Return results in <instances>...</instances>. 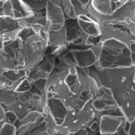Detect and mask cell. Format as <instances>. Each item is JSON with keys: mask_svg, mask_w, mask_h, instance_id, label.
<instances>
[{"mask_svg": "<svg viewBox=\"0 0 135 135\" xmlns=\"http://www.w3.org/2000/svg\"><path fill=\"white\" fill-rule=\"evenodd\" d=\"M94 49L97 54V61L94 68L98 71L134 66L130 46L119 41L110 39L99 41Z\"/></svg>", "mask_w": 135, "mask_h": 135, "instance_id": "6da1fadb", "label": "cell"}, {"mask_svg": "<svg viewBox=\"0 0 135 135\" xmlns=\"http://www.w3.org/2000/svg\"><path fill=\"white\" fill-rule=\"evenodd\" d=\"M20 30L0 36V74L7 70H25L23 42L19 36Z\"/></svg>", "mask_w": 135, "mask_h": 135, "instance_id": "7a4b0ae2", "label": "cell"}, {"mask_svg": "<svg viewBox=\"0 0 135 135\" xmlns=\"http://www.w3.org/2000/svg\"><path fill=\"white\" fill-rule=\"evenodd\" d=\"M20 39L23 42L25 69L31 73L47 53L48 41L36 33L34 30L29 36Z\"/></svg>", "mask_w": 135, "mask_h": 135, "instance_id": "3957f363", "label": "cell"}, {"mask_svg": "<svg viewBox=\"0 0 135 135\" xmlns=\"http://www.w3.org/2000/svg\"><path fill=\"white\" fill-rule=\"evenodd\" d=\"M100 25L101 30L100 41L113 39L119 41L128 46H131L135 41V37L132 34L133 26L128 24L109 18L102 21Z\"/></svg>", "mask_w": 135, "mask_h": 135, "instance_id": "277c9868", "label": "cell"}, {"mask_svg": "<svg viewBox=\"0 0 135 135\" xmlns=\"http://www.w3.org/2000/svg\"><path fill=\"white\" fill-rule=\"evenodd\" d=\"M100 114L96 112L92 107L90 102L79 111H68L62 127L69 131V133H73L82 128H87L93 121L100 118Z\"/></svg>", "mask_w": 135, "mask_h": 135, "instance_id": "5b68a950", "label": "cell"}, {"mask_svg": "<svg viewBox=\"0 0 135 135\" xmlns=\"http://www.w3.org/2000/svg\"><path fill=\"white\" fill-rule=\"evenodd\" d=\"M127 1H102V0H92L89 8V16L95 20L99 25L105 20L109 19L112 15L117 11Z\"/></svg>", "mask_w": 135, "mask_h": 135, "instance_id": "8992f818", "label": "cell"}, {"mask_svg": "<svg viewBox=\"0 0 135 135\" xmlns=\"http://www.w3.org/2000/svg\"><path fill=\"white\" fill-rule=\"evenodd\" d=\"M91 105L95 111L100 115L108 113L116 114L115 112H117L118 115L122 114L112 91L104 86H100L98 95L91 101Z\"/></svg>", "mask_w": 135, "mask_h": 135, "instance_id": "52a82bcc", "label": "cell"}, {"mask_svg": "<svg viewBox=\"0 0 135 135\" xmlns=\"http://www.w3.org/2000/svg\"><path fill=\"white\" fill-rule=\"evenodd\" d=\"M45 12L46 20L45 27L48 32H56L64 27L66 18L56 0H47Z\"/></svg>", "mask_w": 135, "mask_h": 135, "instance_id": "ba28073f", "label": "cell"}, {"mask_svg": "<svg viewBox=\"0 0 135 135\" xmlns=\"http://www.w3.org/2000/svg\"><path fill=\"white\" fill-rule=\"evenodd\" d=\"M113 95L128 122L135 118V84L126 90L113 93Z\"/></svg>", "mask_w": 135, "mask_h": 135, "instance_id": "9c48e42d", "label": "cell"}, {"mask_svg": "<svg viewBox=\"0 0 135 135\" xmlns=\"http://www.w3.org/2000/svg\"><path fill=\"white\" fill-rule=\"evenodd\" d=\"M128 123L127 118L118 114H103L99 120V133L101 135L117 134L122 127Z\"/></svg>", "mask_w": 135, "mask_h": 135, "instance_id": "30bf717a", "label": "cell"}, {"mask_svg": "<svg viewBox=\"0 0 135 135\" xmlns=\"http://www.w3.org/2000/svg\"><path fill=\"white\" fill-rule=\"evenodd\" d=\"M69 52L78 69H90L96 63L97 54L94 47H69Z\"/></svg>", "mask_w": 135, "mask_h": 135, "instance_id": "8fae6325", "label": "cell"}, {"mask_svg": "<svg viewBox=\"0 0 135 135\" xmlns=\"http://www.w3.org/2000/svg\"><path fill=\"white\" fill-rule=\"evenodd\" d=\"M56 57H53L52 55L46 53L42 61L30 73L28 78L31 83L36 82L37 80L47 79L56 66Z\"/></svg>", "mask_w": 135, "mask_h": 135, "instance_id": "7c38bea8", "label": "cell"}, {"mask_svg": "<svg viewBox=\"0 0 135 135\" xmlns=\"http://www.w3.org/2000/svg\"><path fill=\"white\" fill-rule=\"evenodd\" d=\"M64 27L66 30L67 41L69 43V48L71 46H81V48L86 47V41L88 37L82 32L76 20H66Z\"/></svg>", "mask_w": 135, "mask_h": 135, "instance_id": "4fadbf2b", "label": "cell"}, {"mask_svg": "<svg viewBox=\"0 0 135 135\" xmlns=\"http://www.w3.org/2000/svg\"><path fill=\"white\" fill-rule=\"evenodd\" d=\"M30 72L27 70H7L0 74V90H13L18 86L20 81L27 78Z\"/></svg>", "mask_w": 135, "mask_h": 135, "instance_id": "5bb4252c", "label": "cell"}, {"mask_svg": "<svg viewBox=\"0 0 135 135\" xmlns=\"http://www.w3.org/2000/svg\"><path fill=\"white\" fill-rule=\"evenodd\" d=\"M45 109L53 118L57 126H62L66 119L68 110L61 100L47 96Z\"/></svg>", "mask_w": 135, "mask_h": 135, "instance_id": "9a60e30c", "label": "cell"}, {"mask_svg": "<svg viewBox=\"0 0 135 135\" xmlns=\"http://www.w3.org/2000/svg\"><path fill=\"white\" fill-rule=\"evenodd\" d=\"M77 23L82 32L89 37L100 38L101 34L100 25L90 16L81 15L77 17Z\"/></svg>", "mask_w": 135, "mask_h": 135, "instance_id": "2e32d148", "label": "cell"}, {"mask_svg": "<svg viewBox=\"0 0 135 135\" xmlns=\"http://www.w3.org/2000/svg\"><path fill=\"white\" fill-rule=\"evenodd\" d=\"M13 8V19L16 20H22L30 18L34 15L31 7L27 2L18 1V0H11Z\"/></svg>", "mask_w": 135, "mask_h": 135, "instance_id": "e0dca14e", "label": "cell"}, {"mask_svg": "<svg viewBox=\"0 0 135 135\" xmlns=\"http://www.w3.org/2000/svg\"><path fill=\"white\" fill-rule=\"evenodd\" d=\"M64 83L69 88V91L72 93V95L76 96L79 92L80 90V80L78 73V69L76 66H74L69 69V74L66 76Z\"/></svg>", "mask_w": 135, "mask_h": 135, "instance_id": "ac0fdd59", "label": "cell"}, {"mask_svg": "<svg viewBox=\"0 0 135 135\" xmlns=\"http://www.w3.org/2000/svg\"><path fill=\"white\" fill-rule=\"evenodd\" d=\"M19 29H22L19 20H16L11 17L0 15V36Z\"/></svg>", "mask_w": 135, "mask_h": 135, "instance_id": "d6986e66", "label": "cell"}, {"mask_svg": "<svg viewBox=\"0 0 135 135\" xmlns=\"http://www.w3.org/2000/svg\"><path fill=\"white\" fill-rule=\"evenodd\" d=\"M56 45H67L69 46L67 41V35L65 27L56 32L48 33V47Z\"/></svg>", "mask_w": 135, "mask_h": 135, "instance_id": "ffe728a7", "label": "cell"}, {"mask_svg": "<svg viewBox=\"0 0 135 135\" xmlns=\"http://www.w3.org/2000/svg\"><path fill=\"white\" fill-rule=\"evenodd\" d=\"M56 2L61 6L63 14L66 20H76L77 19V15L74 9L71 0H56Z\"/></svg>", "mask_w": 135, "mask_h": 135, "instance_id": "44dd1931", "label": "cell"}, {"mask_svg": "<svg viewBox=\"0 0 135 135\" xmlns=\"http://www.w3.org/2000/svg\"><path fill=\"white\" fill-rule=\"evenodd\" d=\"M18 93L13 90H0V104L3 107H10L17 100Z\"/></svg>", "mask_w": 135, "mask_h": 135, "instance_id": "7402d4cb", "label": "cell"}, {"mask_svg": "<svg viewBox=\"0 0 135 135\" xmlns=\"http://www.w3.org/2000/svg\"><path fill=\"white\" fill-rule=\"evenodd\" d=\"M74 9L76 12L77 17L81 15H89V8H90V1L86 0V1H82V0H74L72 1Z\"/></svg>", "mask_w": 135, "mask_h": 135, "instance_id": "603a6c76", "label": "cell"}, {"mask_svg": "<svg viewBox=\"0 0 135 135\" xmlns=\"http://www.w3.org/2000/svg\"><path fill=\"white\" fill-rule=\"evenodd\" d=\"M69 50V46L67 45H56L52 46H49L47 50V53L50 55H52L55 57H58L62 56V54L68 52Z\"/></svg>", "mask_w": 135, "mask_h": 135, "instance_id": "cb8c5ba5", "label": "cell"}, {"mask_svg": "<svg viewBox=\"0 0 135 135\" xmlns=\"http://www.w3.org/2000/svg\"><path fill=\"white\" fill-rule=\"evenodd\" d=\"M33 89L32 83L29 78H25L20 81V83L18 84V86L15 89V92L19 93V94H24V93H27L31 91Z\"/></svg>", "mask_w": 135, "mask_h": 135, "instance_id": "d4e9b609", "label": "cell"}, {"mask_svg": "<svg viewBox=\"0 0 135 135\" xmlns=\"http://www.w3.org/2000/svg\"><path fill=\"white\" fill-rule=\"evenodd\" d=\"M46 2H47V0L46 1H40V0H38V1H27V3L31 7L33 13L35 14V13L45 11Z\"/></svg>", "mask_w": 135, "mask_h": 135, "instance_id": "484cf974", "label": "cell"}, {"mask_svg": "<svg viewBox=\"0 0 135 135\" xmlns=\"http://www.w3.org/2000/svg\"><path fill=\"white\" fill-rule=\"evenodd\" d=\"M17 134V127L16 125L9 124L5 122L0 128V135H16Z\"/></svg>", "mask_w": 135, "mask_h": 135, "instance_id": "4316f807", "label": "cell"}, {"mask_svg": "<svg viewBox=\"0 0 135 135\" xmlns=\"http://www.w3.org/2000/svg\"><path fill=\"white\" fill-rule=\"evenodd\" d=\"M0 14H1V15L13 18V8H12L11 0H7V1L4 2L3 6L1 11H0Z\"/></svg>", "mask_w": 135, "mask_h": 135, "instance_id": "83f0119b", "label": "cell"}, {"mask_svg": "<svg viewBox=\"0 0 135 135\" xmlns=\"http://www.w3.org/2000/svg\"><path fill=\"white\" fill-rule=\"evenodd\" d=\"M5 119H6V122H8V123L15 125L17 121L19 120V118H18V117H17V115L14 112L6 111V112H5Z\"/></svg>", "mask_w": 135, "mask_h": 135, "instance_id": "f1b7e54d", "label": "cell"}, {"mask_svg": "<svg viewBox=\"0 0 135 135\" xmlns=\"http://www.w3.org/2000/svg\"><path fill=\"white\" fill-rule=\"evenodd\" d=\"M128 135H135V118L128 122L126 126Z\"/></svg>", "mask_w": 135, "mask_h": 135, "instance_id": "f546056e", "label": "cell"}, {"mask_svg": "<svg viewBox=\"0 0 135 135\" xmlns=\"http://www.w3.org/2000/svg\"><path fill=\"white\" fill-rule=\"evenodd\" d=\"M68 135H95V133L90 132L88 128H82L78 131H75V132L69 133Z\"/></svg>", "mask_w": 135, "mask_h": 135, "instance_id": "4dcf8cb0", "label": "cell"}, {"mask_svg": "<svg viewBox=\"0 0 135 135\" xmlns=\"http://www.w3.org/2000/svg\"><path fill=\"white\" fill-rule=\"evenodd\" d=\"M126 126H123V127H122V128L119 129V131L117 132V135H128V132H127V128H126Z\"/></svg>", "mask_w": 135, "mask_h": 135, "instance_id": "1f68e13d", "label": "cell"}, {"mask_svg": "<svg viewBox=\"0 0 135 135\" xmlns=\"http://www.w3.org/2000/svg\"><path fill=\"white\" fill-rule=\"evenodd\" d=\"M130 49H131V51H132V53H133V63H134L133 67L135 68V41L132 45H131Z\"/></svg>", "mask_w": 135, "mask_h": 135, "instance_id": "d6a6232c", "label": "cell"}, {"mask_svg": "<svg viewBox=\"0 0 135 135\" xmlns=\"http://www.w3.org/2000/svg\"><path fill=\"white\" fill-rule=\"evenodd\" d=\"M5 110H4V107H3V105L0 104V116L2 115H5Z\"/></svg>", "mask_w": 135, "mask_h": 135, "instance_id": "836d02e7", "label": "cell"}, {"mask_svg": "<svg viewBox=\"0 0 135 135\" xmlns=\"http://www.w3.org/2000/svg\"><path fill=\"white\" fill-rule=\"evenodd\" d=\"M4 2H5V1H3V0H0V11H1L2 8H3V6ZM0 15H1V14H0Z\"/></svg>", "mask_w": 135, "mask_h": 135, "instance_id": "e575fe53", "label": "cell"}, {"mask_svg": "<svg viewBox=\"0 0 135 135\" xmlns=\"http://www.w3.org/2000/svg\"><path fill=\"white\" fill-rule=\"evenodd\" d=\"M132 34H133V36L135 37V24H134L133 27V29H132Z\"/></svg>", "mask_w": 135, "mask_h": 135, "instance_id": "d590c367", "label": "cell"}, {"mask_svg": "<svg viewBox=\"0 0 135 135\" xmlns=\"http://www.w3.org/2000/svg\"><path fill=\"white\" fill-rule=\"evenodd\" d=\"M133 84H135V72H134L133 76Z\"/></svg>", "mask_w": 135, "mask_h": 135, "instance_id": "8d00e7d4", "label": "cell"}, {"mask_svg": "<svg viewBox=\"0 0 135 135\" xmlns=\"http://www.w3.org/2000/svg\"><path fill=\"white\" fill-rule=\"evenodd\" d=\"M134 18H135V11H134Z\"/></svg>", "mask_w": 135, "mask_h": 135, "instance_id": "74e56055", "label": "cell"}, {"mask_svg": "<svg viewBox=\"0 0 135 135\" xmlns=\"http://www.w3.org/2000/svg\"><path fill=\"white\" fill-rule=\"evenodd\" d=\"M112 135H117V134H112Z\"/></svg>", "mask_w": 135, "mask_h": 135, "instance_id": "f35d334b", "label": "cell"}]
</instances>
